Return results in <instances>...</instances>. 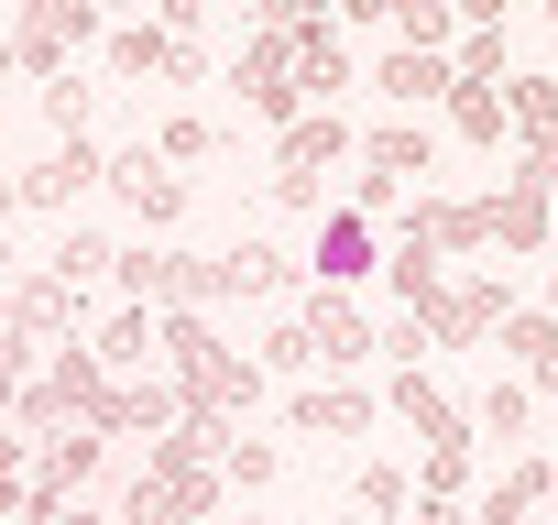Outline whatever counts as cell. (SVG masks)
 Masks as SVG:
<instances>
[{
  "instance_id": "6da1fadb",
  "label": "cell",
  "mask_w": 558,
  "mask_h": 525,
  "mask_svg": "<svg viewBox=\"0 0 558 525\" xmlns=\"http://www.w3.org/2000/svg\"><path fill=\"white\" fill-rule=\"evenodd\" d=\"M154 351H165V373L186 383V405H208V416H252L263 383H274L252 351H230V340L208 329V307H165V340H154Z\"/></svg>"
},
{
  "instance_id": "7a4b0ae2",
  "label": "cell",
  "mask_w": 558,
  "mask_h": 525,
  "mask_svg": "<svg viewBox=\"0 0 558 525\" xmlns=\"http://www.w3.org/2000/svg\"><path fill=\"white\" fill-rule=\"evenodd\" d=\"M340 154H362V143H351V121H340V110H296L286 132H274V175H263V186H274V208L329 219V164H340Z\"/></svg>"
},
{
  "instance_id": "3957f363",
  "label": "cell",
  "mask_w": 558,
  "mask_h": 525,
  "mask_svg": "<svg viewBox=\"0 0 558 525\" xmlns=\"http://www.w3.org/2000/svg\"><path fill=\"white\" fill-rule=\"evenodd\" d=\"M230 88H241V110H252V121H274V132H286V121L307 110V66H296V23H252V45L230 56Z\"/></svg>"
},
{
  "instance_id": "277c9868",
  "label": "cell",
  "mask_w": 558,
  "mask_h": 525,
  "mask_svg": "<svg viewBox=\"0 0 558 525\" xmlns=\"http://www.w3.org/2000/svg\"><path fill=\"white\" fill-rule=\"evenodd\" d=\"M416 318H427V340H438V351H482V340L514 318V285H504V274H449Z\"/></svg>"
},
{
  "instance_id": "5b68a950",
  "label": "cell",
  "mask_w": 558,
  "mask_h": 525,
  "mask_svg": "<svg viewBox=\"0 0 558 525\" xmlns=\"http://www.w3.org/2000/svg\"><path fill=\"white\" fill-rule=\"evenodd\" d=\"M110 34V12L99 0H23V23H12V56H23V77H56L77 45H99Z\"/></svg>"
},
{
  "instance_id": "8992f818",
  "label": "cell",
  "mask_w": 558,
  "mask_h": 525,
  "mask_svg": "<svg viewBox=\"0 0 558 525\" xmlns=\"http://www.w3.org/2000/svg\"><path fill=\"white\" fill-rule=\"evenodd\" d=\"M296 318H307V340H318V373H362V362L384 351V329L362 318V296H351V285H307V296H296Z\"/></svg>"
},
{
  "instance_id": "52a82bcc",
  "label": "cell",
  "mask_w": 558,
  "mask_h": 525,
  "mask_svg": "<svg viewBox=\"0 0 558 525\" xmlns=\"http://www.w3.org/2000/svg\"><path fill=\"white\" fill-rule=\"evenodd\" d=\"M219 492H230V471H165V460H154V471L121 492V525H208Z\"/></svg>"
},
{
  "instance_id": "ba28073f",
  "label": "cell",
  "mask_w": 558,
  "mask_h": 525,
  "mask_svg": "<svg viewBox=\"0 0 558 525\" xmlns=\"http://www.w3.org/2000/svg\"><path fill=\"white\" fill-rule=\"evenodd\" d=\"M110 197H121V208H132L143 230H175L197 186H186V175H175V164H165L154 143H121V154H110Z\"/></svg>"
},
{
  "instance_id": "9c48e42d",
  "label": "cell",
  "mask_w": 558,
  "mask_h": 525,
  "mask_svg": "<svg viewBox=\"0 0 558 525\" xmlns=\"http://www.w3.org/2000/svg\"><path fill=\"white\" fill-rule=\"evenodd\" d=\"M219 296L296 307V296H307V262H296V252H274V241H230V252H219Z\"/></svg>"
},
{
  "instance_id": "30bf717a",
  "label": "cell",
  "mask_w": 558,
  "mask_h": 525,
  "mask_svg": "<svg viewBox=\"0 0 558 525\" xmlns=\"http://www.w3.org/2000/svg\"><path fill=\"white\" fill-rule=\"evenodd\" d=\"M0 307H12L34 340H88V285H66L56 262H34V274H23L12 296H0Z\"/></svg>"
},
{
  "instance_id": "8fae6325",
  "label": "cell",
  "mask_w": 558,
  "mask_h": 525,
  "mask_svg": "<svg viewBox=\"0 0 558 525\" xmlns=\"http://www.w3.org/2000/svg\"><path fill=\"white\" fill-rule=\"evenodd\" d=\"M88 186H110V154H99L88 132H56V154L23 164V208H66V197H88Z\"/></svg>"
},
{
  "instance_id": "7c38bea8",
  "label": "cell",
  "mask_w": 558,
  "mask_h": 525,
  "mask_svg": "<svg viewBox=\"0 0 558 525\" xmlns=\"http://www.w3.org/2000/svg\"><path fill=\"white\" fill-rule=\"evenodd\" d=\"M547 230H558V186L514 164V175L493 186V252H547Z\"/></svg>"
},
{
  "instance_id": "4fadbf2b",
  "label": "cell",
  "mask_w": 558,
  "mask_h": 525,
  "mask_svg": "<svg viewBox=\"0 0 558 525\" xmlns=\"http://www.w3.org/2000/svg\"><path fill=\"white\" fill-rule=\"evenodd\" d=\"M504 110H514V164L558 186V77H504Z\"/></svg>"
},
{
  "instance_id": "5bb4252c",
  "label": "cell",
  "mask_w": 558,
  "mask_h": 525,
  "mask_svg": "<svg viewBox=\"0 0 558 525\" xmlns=\"http://www.w3.org/2000/svg\"><path fill=\"white\" fill-rule=\"evenodd\" d=\"M307 274H318V285H362V274H384L373 208H329V219H318V252H307Z\"/></svg>"
},
{
  "instance_id": "9a60e30c",
  "label": "cell",
  "mask_w": 558,
  "mask_h": 525,
  "mask_svg": "<svg viewBox=\"0 0 558 525\" xmlns=\"http://www.w3.org/2000/svg\"><path fill=\"white\" fill-rule=\"evenodd\" d=\"M384 416V394H362V383H296L286 394V427L296 438H362Z\"/></svg>"
},
{
  "instance_id": "2e32d148",
  "label": "cell",
  "mask_w": 558,
  "mask_h": 525,
  "mask_svg": "<svg viewBox=\"0 0 558 525\" xmlns=\"http://www.w3.org/2000/svg\"><path fill=\"white\" fill-rule=\"evenodd\" d=\"M373 88H384L395 110H427V99H449V88H460V66H449V45H395V56L373 66Z\"/></svg>"
},
{
  "instance_id": "e0dca14e",
  "label": "cell",
  "mask_w": 558,
  "mask_h": 525,
  "mask_svg": "<svg viewBox=\"0 0 558 525\" xmlns=\"http://www.w3.org/2000/svg\"><path fill=\"white\" fill-rule=\"evenodd\" d=\"M384 416H405L416 438H482V427H471V405H449V394H438L416 362H395V383H384Z\"/></svg>"
},
{
  "instance_id": "ac0fdd59",
  "label": "cell",
  "mask_w": 558,
  "mask_h": 525,
  "mask_svg": "<svg viewBox=\"0 0 558 525\" xmlns=\"http://www.w3.org/2000/svg\"><path fill=\"white\" fill-rule=\"evenodd\" d=\"M384 285H395V307H427V296L449 285V252H438L416 219H395V241H384Z\"/></svg>"
},
{
  "instance_id": "d6986e66",
  "label": "cell",
  "mask_w": 558,
  "mask_h": 525,
  "mask_svg": "<svg viewBox=\"0 0 558 525\" xmlns=\"http://www.w3.org/2000/svg\"><path fill=\"white\" fill-rule=\"evenodd\" d=\"M175 416H186V383H175V373H165V383H110V405H99L110 438H165Z\"/></svg>"
},
{
  "instance_id": "ffe728a7",
  "label": "cell",
  "mask_w": 558,
  "mask_h": 525,
  "mask_svg": "<svg viewBox=\"0 0 558 525\" xmlns=\"http://www.w3.org/2000/svg\"><path fill=\"white\" fill-rule=\"evenodd\" d=\"M438 110H449V132H460V143H482V154H504V143H514V110H504V77H460V88H449Z\"/></svg>"
},
{
  "instance_id": "44dd1931",
  "label": "cell",
  "mask_w": 558,
  "mask_h": 525,
  "mask_svg": "<svg viewBox=\"0 0 558 525\" xmlns=\"http://www.w3.org/2000/svg\"><path fill=\"white\" fill-rule=\"evenodd\" d=\"M547 492H558V471H547V449H525V460H514V471H504V481L471 503V525H525Z\"/></svg>"
},
{
  "instance_id": "7402d4cb",
  "label": "cell",
  "mask_w": 558,
  "mask_h": 525,
  "mask_svg": "<svg viewBox=\"0 0 558 525\" xmlns=\"http://www.w3.org/2000/svg\"><path fill=\"white\" fill-rule=\"evenodd\" d=\"M405 219H416L438 252H482V241H493V197H416Z\"/></svg>"
},
{
  "instance_id": "603a6c76",
  "label": "cell",
  "mask_w": 558,
  "mask_h": 525,
  "mask_svg": "<svg viewBox=\"0 0 558 525\" xmlns=\"http://www.w3.org/2000/svg\"><path fill=\"white\" fill-rule=\"evenodd\" d=\"M296 66H307V99L351 88V45H340V12H307V23H296Z\"/></svg>"
},
{
  "instance_id": "cb8c5ba5",
  "label": "cell",
  "mask_w": 558,
  "mask_h": 525,
  "mask_svg": "<svg viewBox=\"0 0 558 525\" xmlns=\"http://www.w3.org/2000/svg\"><path fill=\"white\" fill-rule=\"evenodd\" d=\"M88 340H99V362H110V373H121V362H154V340H165V307L121 296V307H110V318H99Z\"/></svg>"
},
{
  "instance_id": "d4e9b609",
  "label": "cell",
  "mask_w": 558,
  "mask_h": 525,
  "mask_svg": "<svg viewBox=\"0 0 558 525\" xmlns=\"http://www.w3.org/2000/svg\"><path fill=\"white\" fill-rule=\"evenodd\" d=\"M351 503H362L373 525H395V514H416V471H405V460H362V471H351Z\"/></svg>"
},
{
  "instance_id": "484cf974",
  "label": "cell",
  "mask_w": 558,
  "mask_h": 525,
  "mask_svg": "<svg viewBox=\"0 0 558 525\" xmlns=\"http://www.w3.org/2000/svg\"><path fill=\"white\" fill-rule=\"evenodd\" d=\"M471 427H482V438H525V427H536V383H514V373L482 383V394H471Z\"/></svg>"
},
{
  "instance_id": "4316f807",
  "label": "cell",
  "mask_w": 558,
  "mask_h": 525,
  "mask_svg": "<svg viewBox=\"0 0 558 525\" xmlns=\"http://www.w3.org/2000/svg\"><path fill=\"white\" fill-rule=\"evenodd\" d=\"M252 362H263V373H286V383H296V373H318V340H307V318L286 307V318L263 329V351H252Z\"/></svg>"
},
{
  "instance_id": "83f0119b",
  "label": "cell",
  "mask_w": 558,
  "mask_h": 525,
  "mask_svg": "<svg viewBox=\"0 0 558 525\" xmlns=\"http://www.w3.org/2000/svg\"><path fill=\"white\" fill-rule=\"evenodd\" d=\"M219 471H230V492H274V471H286V449H274V438H241V427H230Z\"/></svg>"
},
{
  "instance_id": "f1b7e54d",
  "label": "cell",
  "mask_w": 558,
  "mask_h": 525,
  "mask_svg": "<svg viewBox=\"0 0 558 525\" xmlns=\"http://www.w3.org/2000/svg\"><path fill=\"white\" fill-rule=\"evenodd\" d=\"M88 99H99V88H88L77 66H56V77L34 88V110H45V132H88Z\"/></svg>"
},
{
  "instance_id": "f546056e",
  "label": "cell",
  "mask_w": 558,
  "mask_h": 525,
  "mask_svg": "<svg viewBox=\"0 0 558 525\" xmlns=\"http://www.w3.org/2000/svg\"><path fill=\"white\" fill-rule=\"evenodd\" d=\"M405 45H460V0H395V12H384Z\"/></svg>"
},
{
  "instance_id": "4dcf8cb0",
  "label": "cell",
  "mask_w": 558,
  "mask_h": 525,
  "mask_svg": "<svg viewBox=\"0 0 558 525\" xmlns=\"http://www.w3.org/2000/svg\"><path fill=\"white\" fill-rule=\"evenodd\" d=\"M154 154H165V164H208V154H219V121H208V110H175V121L154 132Z\"/></svg>"
},
{
  "instance_id": "1f68e13d",
  "label": "cell",
  "mask_w": 558,
  "mask_h": 525,
  "mask_svg": "<svg viewBox=\"0 0 558 525\" xmlns=\"http://www.w3.org/2000/svg\"><path fill=\"white\" fill-rule=\"evenodd\" d=\"M449 66H460V77H514V56H504V23H471V34L449 45Z\"/></svg>"
},
{
  "instance_id": "d6a6232c",
  "label": "cell",
  "mask_w": 558,
  "mask_h": 525,
  "mask_svg": "<svg viewBox=\"0 0 558 525\" xmlns=\"http://www.w3.org/2000/svg\"><path fill=\"white\" fill-rule=\"evenodd\" d=\"M416 492H471V438H427V460H416Z\"/></svg>"
},
{
  "instance_id": "836d02e7",
  "label": "cell",
  "mask_w": 558,
  "mask_h": 525,
  "mask_svg": "<svg viewBox=\"0 0 558 525\" xmlns=\"http://www.w3.org/2000/svg\"><path fill=\"white\" fill-rule=\"evenodd\" d=\"M110 262H121V252H110L99 230H66V241H56V274H66V285H99Z\"/></svg>"
},
{
  "instance_id": "e575fe53",
  "label": "cell",
  "mask_w": 558,
  "mask_h": 525,
  "mask_svg": "<svg viewBox=\"0 0 558 525\" xmlns=\"http://www.w3.org/2000/svg\"><path fill=\"white\" fill-rule=\"evenodd\" d=\"M493 340H504V351H514V362H536V351H547V340H558V307H514V318H504V329H493Z\"/></svg>"
},
{
  "instance_id": "d590c367",
  "label": "cell",
  "mask_w": 558,
  "mask_h": 525,
  "mask_svg": "<svg viewBox=\"0 0 558 525\" xmlns=\"http://www.w3.org/2000/svg\"><path fill=\"white\" fill-rule=\"evenodd\" d=\"M384 351H395V362H427V351H438V340H427V318H416V307H405V318H395V329H384Z\"/></svg>"
},
{
  "instance_id": "8d00e7d4",
  "label": "cell",
  "mask_w": 558,
  "mask_h": 525,
  "mask_svg": "<svg viewBox=\"0 0 558 525\" xmlns=\"http://www.w3.org/2000/svg\"><path fill=\"white\" fill-rule=\"evenodd\" d=\"M416 525H471V514H460V492H416Z\"/></svg>"
},
{
  "instance_id": "74e56055",
  "label": "cell",
  "mask_w": 558,
  "mask_h": 525,
  "mask_svg": "<svg viewBox=\"0 0 558 525\" xmlns=\"http://www.w3.org/2000/svg\"><path fill=\"white\" fill-rule=\"evenodd\" d=\"M241 12H252V23H307L318 0H241Z\"/></svg>"
},
{
  "instance_id": "f35d334b",
  "label": "cell",
  "mask_w": 558,
  "mask_h": 525,
  "mask_svg": "<svg viewBox=\"0 0 558 525\" xmlns=\"http://www.w3.org/2000/svg\"><path fill=\"white\" fill-rule=\"evenodd\" d=\"M318 12H340V23H384L395 0H318Z\"/></svg>"
},
{
  "instance_id": "ab89813d",
  "label": "cell",
  "mask_w": 558,
  "mask_h": 525,
  "mask_svg": "<svg viewBox=\"0 0 558 525\" xmlns=\"http://www.w3.org/2000/svg\"><path fill=\"white\" fill-rule=\"evenodd\" d=\"M525 383H536V394H558V340H547V351L525 362Z\"/></svg>"
},
{
  "instance_id": "60d3db41",
  "label": "cell",
  "mask_w": 558,
  "mask_h": 525,
  "mask_svg": "<svg viewBox=\"0 0 558 525\" xmlns=\"http://www.w3.org/2000/svg\"><path fill=\"white\" fill-rule=\"evenodd\" d=\"M504 12H514V0H460V34H471V23H504Z\"/></svg>"
},
{
  "instance_id": "b9f144b4",
  "label": "cell",
  "mask_w": 558,
  "mask_h": 525,
  "mask_svg": "<svg viewBox=\"0 0 558 525\" xmlns=\"http://www.w3.org/2000/svg\"><path fill=\"white\" fill-rule=\"evenodd\" d=\"M99 12H110V23H132V12H154V0H99Z\"/></svg>"
},
{
  "instance_id": "7bdbcfd3",
  "label": "cell",
  "mask_w": 558,
  "mask_h": 525,
  "mask_svg": "<svg viewBox=\"0 0 558 525\" xmlns=\"http://www.w3.org/2000/svg\"><path fill=\"white\" fill-rule=\"evenodd\" d=\"M0 77H23V56H12V34H0Z\"/></svg>"
},
{
  "instance_id": "ee69618b",
  "label": "cell",
  "mask_w": 558,
  "mask_h": 525,
  "mask_svg": "<svg viewBox=\"0 0 558 525\" xmlns=\"http://www.w3.org/2000/svg\"><path fill=\"white\" fill-rule=\"evenodd\" d=\"M0 262H12V219H0Z\"/></svg>"
},
{
  "instance_id": "f6af8a7d",
  "label": "cell",
  "mask_w": 558,
  "mask_h": 525,
  "mask_svg": "<svg viewBox=\"0 0 558 525\" xmlns=\"http://www.w3.org/2000/svg\"><path fill=\"white\" fill-rule=\"evenodd\" d=\"M547 307H558V262H547Z\"/></svg>"
},
{
  "instance_id": "bcb514c9",
  "label": "cell",
  "mask_w": 558,
  "mask_h": 525,
  "mask_svg": "<svg viewBox=\"0 0 558 525\" xmlns=\"http://www.w3.org/2000/svg\"><path fill=\"white\" fill-rule=\"evenodd\" d=\"M340 525H373V514H362V503H351V514H340Z\"/></svg>"
},
{
  "instance_id": "7dc6e473",
  "label": "cell",
  "mask_w": 558,
  "mask_h": 525,
  "mask_svg": "<svg viewBox=\"0 0 558 525\" xmlns=\"http://www.w3.org/2000/svg\"><path fill=\"white\" fill-rule=\"evenodd\" d=\"M547 23H558V0H547Z\"/></svg>"
},
{
  "instance_id": "c3c4849f",
  "label": "cell",
  "mask_w": 558,
  "mask_h": 525,
  "mask_svg": "<svg viewBox=\"0 0 558 525\" xmlns=\"http://www.w3.org/2000/svg\"><path fill=\"white\" fill-rule=\"evenodd\" d=\"M547 471H558V449H547Z\"/></svg>"
},
{
  "instance_id": "681fc988",
  "label": "cell",
  "mask_w": 558,
  "mask_h": 525,
  "mask_svg": "<svg viewBox=\"0 0 558 525\" xmlns=\"http://www.w3.org/2000/svg\"><path fill=\"white\" fill-rule=\"evenodd\" d=\"M241 525H252V514H241Z\"/></svg>"
}]
</instances>
